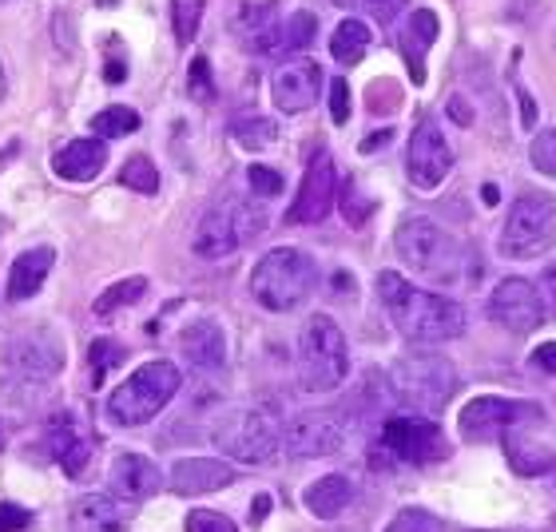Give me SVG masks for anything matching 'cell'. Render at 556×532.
<instances>
[{
  "label": "cell",
  "instance_id": "1",
  "mask_svg": "<svg viewBox=\"0 0 556 532\" xmlns=\"http://www.w3.org/2000/svg\"><path fill=\"white\" fill-rule=\"evenodd\" d=\"M378 299H382L390 322L397 326V334L414 342V346H441V342H453V338L465 334V306L441 299V294H429V290H417L414 282H406L402 275L386 270L378 275Z\"/></svg>",
  "mask_w": 556,
  "mask_h": 532
},
{
  "label": "cell",
  "instance_id": "2",
  "mask_svg": "<svg viewBox=\"0 0 556 532\" xmlns=\"http://www.w3.org/2000/svg\"><path fill=\"white\" fill-rule=\"evenodd\" d=\"M314 287H318V266L294 246H275L251 270V294L258 299V306H267L275 314L302 306L314 294Z\"/></svg>",
  "mask_w": 556,
  "mask_h": 532
},
{
  "label": "cell",
  "instance_id": "3",
  "mask_svg": "<svg viewBox=\"0 0 556 532\" xmlns=\"http://www.w3.org/2000/svg\"><path fill=\"white\" fill-rule=\"evenodd\" d=\"M179 385H184V373H179L175 362H163V358L143 362L128 382L108 397V417H112V426H124V429L148 426L151 417L160 414L163 405L179 394Z\"/></svg>",
  "mask_w": 556,
  "mask_h": 532
},
{
  "label": "cell",
  "instance_id": "4",
  "mask_svg": "<svg viewBox=\"0 0 556 532\" xmlns=\"http://www.w3.org/2000/svg\"><path fill=\"white\" fill-rule=\"evenodd\" d=\"M350 373V350H346V334L338 330L334 318L326 314H314L306 318L299 334V378L306 390L314 394H330L338 385L346 382Z\"/></svg>",
  "mask_w": 556,
  "mask_h": 532
},
{
  "label": "cell",
  "instance_id": "5",
  "mask_svg": "<svg viewBox=\"0 0 556 532\" xmlns=\"http://www.w3.org/2000/svg\"><path fill=\"white\" fill-rule=\"evenodd\" d=\"M453 366L445 358H429V354H409V358H397L394 370H390V390H394L397 405H406L414 414L429 417L441 414L453 397Z\"/></svg>",
  "mask_w": 556,
  "mask_h": 532
},
{
  "label": "cell",
  "instance_id": "6",
  "mask_svg": "<svg viewBox=\"0 0 556 532\" xmlns=\"http://www.w3.org/2000/svg\"><path fill=\"white\" fill-rule=\"evenodd\" d=\"M397 258L409 266V270H417V275L426 278H441V282H450V278H457L462 270V246H457V239H453L441 223L433 219H406L402 227H397Z\"/></svg>",
  "mask_w": 556,
  "mask_h": 532
},
{
  "label": "cell",
  "instance_id": "7",
  "mask_svg": "<svg viewBox=\"0 0 556 532\" xmlns=\"http://www.w3.org/2000/svg\"><path fill=\"white\" fill-rule=\"evenodd\" d=\"M263 227H267V211L258 207L255 199H223L199 223L195 251L203 258H227L247 239H255Z\"/></svg>",
  "mask_w": 556,
  "mask_h": 532
},
{
  "label": "cell",
  "instance_id": "8",
  "mask_svg": "<svg viewBox=\"0 0 556 532\" xmlns=\"http://www.w3.org/2000/svg\"><path fill=\"white\" fill-rule=\"evenodd\" d=\"M556 243V203L545 191H521L509 211L501 251L509 258H536Z\"/></svg>",
  "mask_w": 556,
  "mask_h": 532
},
{
  "label": "cell",
  "instance_id": "9",
  "mask_svg": "<svg viewBox=\"0 0 556 532\" xmlns=\"http://www.w3.org/2000/svg\"><path fill=\"white\" fill-rule=\"evenodd\" d=\"M215 445H219L223 457H231L239 465H267L282 449V438H278L275 421L267 414H258V409H231L215 426Z\"/></svg>",
  "mask_w": 556,
  "mask_h": 532
},
{
  "label": "cell",
  "instance_id": "10",
  "mask_svg": "<svg viewBox=\"0 0 556 532\" xmlns=\"http://www.w3.org/2000/svg\"><path fill=\"white\" fill-rule=\"evenodd\" d=\"M378 457L402 465H429L445 457V438L429 417H390L378 433Z\"/></svg>",
  "mask_w": 556,
  "mask_h": 532
},
{
  "label": "cell",
  "instance_id": "11",
  "mask_svg": "<svg viewBox=\"0 0 556 532\" xmlns=\"http://www.w3.org/2000/svg\"><path fill=\"white\" fill-rule=\"evenodd\" d=\"M64 366V350L52 334H28V338H16L12 346L0 350V370H9V378L16 382H52Z\"/></svg>",
  "mask_w": 556,
  "mask_h": 532
},
{
  "label": "cell",
  "instance_id": "12",
  "mask_svg": "<svg viewBox=\"0 0 556 532\" xmlns=\"http://www.w3.org/2000/svg\"><path fill=\"white\" fill-rule=\"evenodd\" d=\"M406 172L409 183L421 187V191H433V187L453 172V151L441 136L438 119H417L414 136H409V151H406Z\"/></svg>",
  "mask_w": 556,
  "mask_h": 532
},
{
  "label": "cell",
  "instance_id": "13",
  "mask_svg": "<svg viewBox=\"0 0 556 532\" xmlns=\"http://www.w3.org/2000/svg\"><path fill=\"white\" fill-rule=\"evenodd\" d=\"M338 203V167L326 151H314L302 187L287 211V223H323Z\"/></svg>",
  "mask_w": 556,
  "mask_h": 532
},
{
  "label": "cell",
  "instance_id": "14",
  "mask_svg": "<svg viewBox=\"0 0 556 532\" xmlns=\"http://www.w3.org/2000/svg\"><path fill=\"white\" fill-rule=\"evenodd\" d=\"M489 318L513 334H529L541 326L545 318V302L536 294L533 282H525V278H505L497 290H493V299H489Z\"/></svg>",
  "mask_w": 556,
  "mask_h": 532
},
{
  "label": "cell",
  "instance_id": "15",
  "mask_svg": "<svg viewBox=\"0 0 556 532\" xmlns=\"http://www.w3.org/2000/svg\"><path fill=\"white\" fill-rule=\"evenodd\" d=\"M525 417H541V409L525 402H505V397H473L462 409V433L469 441H493L513 433V426Z\"/></svg>",
  "mask_w": 556,
  "mask_h": 532
},
{
  "label": "cell",
  "instance_id": "16",
  "mask_svg": "<svg viewBox=\"0 0 556 532\" xmlns=\"http://www.w3.org/2000/svg\"><path fill=\"white\" fill-rule=\"evenodd\" d=\"M318 92H323V68L306 56L287 60V64L270 76V100H275V107L287 112V116H299V112L314 107Z\"/></svg>",
  "mask_w": 556,
  "mask_h": 532
},
{
  "label": "cell",
  "instance_id": "17",
  "mask_svg": "<svg viewBox=\"0 0 556 532\" xmlns=\"http://www.w3.org/2000/svg\"><path fill=\"white\" fill-rule=\"evenodd\" d=\"M342 441H346L342 417L330 409H311V414H299L290 421L287 449L294 457H326V453L342 449Z\"/></svg>",
  "mask_w": 556,
  "mask_h": 532
},
{
  "label": "cell",
  "instance_id": "18",
  "mask_svg": "<svg viewBox=\"0 0 556 532\" xmlns=\"http://www.w3.org/2000/svg\"><path fill=\"white\" fill-rule=\"evenodd\" d=\"M45 441L48 449H52V457H56V465L64 469L68 477H84L88 473V461H92V445H88V438L80 433V421L72 414H52L45 426Z\"/></svg>",
  "mask_w": 556,
  "mask_h": 532
},
{
  "label": "cell",
  "instance_id": "19",
  "mask_svg": "<svg viewBox=\"0 0 556 532\" xmlns=\"http://www.w3.org/2000/svg\"><path fill=\"white\" fill-rule=\"evenodd\" d=\"M108 485H112V497L119 501H148L163 489V473L148 457H139V453H119L116 461H112Z\"/></svg>",
  "mask_w": 556,
  "mask_h": 532
},
{
  "label": "cell",
  "instance_id": "20",
  "mask_svg": "<svg viewBox=\"0 0 556 532\" xmlns=\"http://www.w3.org/2000/svg\"><path fill=\"white\" fill-rule=\"evenodd\" d=\"M235 469L219 457H184L172 465V489L179 497H199V493H215V489L231 485Z\"/></svg>",
  "mask_w": 556,
  "mask_h": 532
},
{
  "label": "cell",
  "instance_id": "21",
  "mask_svg": "<svg viewBox=\"0 0 556 532\" xmlns=\"http://www.w3.org/2000/svg\"><path fill=\"white\" fill-rule=\"evenodd\" d=\"M108 163V148L104 139H72L68 148H60L52 155V172L60 179H68V183H88L96 175L104 172Z\"/></svg>",
  "mask_w": 556,
  "mask_h": 532
},
{
  "label": "cell",
  "instance_id": "22",
  "mask_svg": "<svg viewBox=\"0 0 556 532\" xmlns=\"http://www.w3.org/2000/svg\"><path fill=\"white\" fill-rule=\"evenodd\" d=\"M72 532H128V509L108 493L80 497L72 505Z\"/></svg>",
  "mask_w": 556,
  "mask_h": 532
},
{
  "label": "cell",
  "instance_id": "23",
  "mask_svg": "<svg viewBox=\"0 0 556 532\" xmlns=\"http://www.w3.org/2000/svg\"><path fill=\"white\" fill-rule=\"evenodd\" d=\"M56 255H52V246H33V251H24V255L12 258L9 266V287H4V299L9 302H24L33 299L36 290L45 287L48 270H52Z\"/></svg>",
  "mask_w": 556,
  "mask_h": 532
},
{
  "label": "cell",
  "instance_id": "24",
  "mask_svg": "<svg viewBox=\"0 0 556 532\" xmlns=\"http://www.w3.org/2000/svg\"><path fill=\"white\" fill-rule=\"evenodd\" d=\"M179 350L195 370H223V362H227V338L215 322L187 326L184 338H179Z\"/></svg>",
  "mask_w": 556,
  "mask_h": 532
},
{
  "label": "cell",
  "instance_id": "25",
  "mask_svg": "<svg viewBox=\"0 0 556 532\" xmlns=\"http://www.w3.org/2000/svg\"><path fill=\"white\" fill-rule=\"evenodd\" d=\"M433 36H438V12H429V9L409 12L406 33H402V45L397 48H402V56H406L414 84H426V52H429V45H433Z\"/></svg>",
  "mask_w": 556,
  "mask_h": 532
},
{
  "label": "cell",
  "instance_id": "26",
  "mask_svg": "<svg viewBox=\"0 0 556 532\" xmlns=\"http://www.w3.org/2000/svg\"><path fill=\"white\" fill-rule=\"evenodd\" d=\"M350 497H354V489H350L346 477H318L311 489H306V509L314 512V517H323V521H334L338 512L346 509Z\"/></svg>",
  "mask_w": 556,
  "mask_h": 532
},
{
  "label": "cell",
  "instance_id": "27",
  "mask_svg": "<svg viewBox=\"0 0 556 532\" xmlns=\"http://www.w3.org/2000/svg\"><path fill=\"white\" fill-rule=\"evenodd\" d=\"M505 453H509L513 469L525 477H536V473H548V469H553V453L529 438L521 441V438H513V433H505Z\"/></svg>",
  "mask_w": 556,
  "mask_h": 532
},
{
  "label": "cell",
  "instance_id": "28",
  "mask_svg": "<svg viewBox=\"0 0 556 532\" xmlns=\"http://www.w3.org/2000/svg\"><path fill=\"white\" fill-rule=\"evenodd\" d=\"M370 48V28L362 21H342L330 36V52H334L338 64H358Z\"/></svg>",
  "mask_w": 556,
  "mask_h": 532
},
{
  "label": "cell",
  "instance_id": "29",
  "mask_svg": "<svg viewBox=\"0 0 556 532\" xmlns=\"http://www.w3.org/2000/svg\"><path fill=\"white\" fill-rule=\"evenodd\" d=\"M148 294V278H124V282H116V287H108L100 299H96L92 311L100 314V318H112V314L128 311V306H136L139 299Z\"/></svg>",
  "mask_w": 556,
  "mask_h": 532
},
{
  "label": "cell",
  "instance_id": "30",
  "mask_svg": "<svg viewBox=\"0 0 556 532\" xmlns=\"http://www.w3.org/2000/svg\"><path fill=\"white\" fill-rule=\"evenodd\" d=\"M314 12L299 9L290 12V16H282L278 21V33H275V52H287V48H306L314 40Z\"/></svg>",
  "mask_w": 556,
  "mask_h": 532
},
{
  "label": "cell",
  "instance_id": "31",
  "mask_svg": "<svg viewBox=\"0 0 556 532\" xmlns=\"http://www.w3.org/2000/svg\"><path fill=\"white\" fill-rule=\"evenodd\" d=\"M139 128V112L136 107H104V112H96L92 116V131L104 139H119V136H131V131Z\"/></svg>",
  "mask_w": 556,
  "mask_h": 532
},
{
  "label": "cell",
  "instance_id": "32",
  "mask_svg": "<svg viewBox=\"0 0 556 532\" xmlns=\"http://www.w3.org/2000/svg\"><path fill=\"white\" fill-rule=\"evenodd\" d=\"M231 136H235V143H239V148L258 151V148H270V143H275L278 128L263 116H247V119H239V124H235Z\"/></svg>",
  "mask_w": 556,
  "mask_h": 532
},
{
  "label": "cell",
  "instance_id": "33",
  "mask_svg": "<svg viewBox=\"0 0 556 532\" xmlns=\"http://www.w3.org/2000/svg\"><path fill=\"white\" fill-rule=\"evenodd\" d=\"M119 183L139 191V195H155V191H160V172H155V163H151L148 155H131V160L124 163V172H119Z\"/></svg>",
  "mask_w": 556,
  "mask_h": 532
},
{
  "label": "cell",
  "instance_id": "34",
  "mask_svg": "<svg viewBox=\"0 0 556 532\" xmlns=\"http://www.w3.org/2000/svg\"><path fill=\"white\" fill-rule=\"evenodd\" d=\"M199 21H203V0H172V24H175V40H179V45H191V40H195Z\"/></svg>",
  "mask_w": 556,
  "mask_h": 532
},
{
  "label": "cell",
  "instance_id": "35",
  "mask_svg": "<svg viewBox=\"0 0 556 532\" xmlns=\"http://www.w3.org/2000/svg\"><path fill=\"white\" fill-rule=\"evenodd\" d=\"M338 9H350V12H370L378 24H390L397 21V12L406 9V0H334Z\"/></svg>",
  "mask_w": 556,
  "mask_h": 532
},
{
  "label": "cell",
  "instance_id": "36",
  "mask_svg": "<svg viewBox=\"0 0 556 532\" xmlns=\"http://www.w3.org/2000/svg\"><path fill=\"white\" fill-rule=\"evenodd\" d=\"M386 532H441V524H438V517L426 509H402Z\"/></svg>",
  "mask_w": 556,
  "mask_h": 532
},
{
  "label": "cell",
  "instance_id": "37",
  "mask_svg": "<svg viewBox=\"0 0 556 532\" xmlns=\"http://www.w3.org/2000/svg\"><path fill=\"white\" fill-rule=\"evenodd\" d=\"M247 183H251V191H255L258 199L282 195V175H278L275 167H263V163H255V167L247 172Z\"/></svg>",
  "mask_w": 556,
  "mask_h": 532
},
{
  "label": "cell",
  "instance_id": "38",
  "mask_svg": "<svg viewBox=\"0 0 556 532\" xmlns=\"http://www.w3.org/2000/svg\"><path fill=\"white\" fill-rule=\"evenodd\" d=\"M533 167L536 172H545V175H553L556 179V128L553 131H541V136L533 139Z\"/></svg>",
  "mask_w": 556,
  "mask_h": 532
},
{
  "label": "cell",
  "instance_id": "39",
  "mask_svg": "<svg viewBox=\"0 0 556 532\" xmlns=\"http://www.w3.org/2000/svg\"><path fill=\"white\" fill-rule=\"evenodd\" d=\"M88 358H92V378L104 382V373L124 358V350H119L116 342H92V354H88Z\"/></svg>",
  "mask_w": 556,
  "mask_h": 532
},
{
  "label": "cell",
  "instance_id": "40",
  "mask_svg": "<svg viewBox=\"0 0 556 532\" xmlns=\"http://www.w3.org/2000/svg\"><path fill=\"white\" fill-rule=\"evenodd\" d=\"M187 532H239L223 512H211V509H195L187 517Z\"/></svg>",
  "mask_w": 556,
  "mask_h": 532
},
{
  "label": "cell",
  "instance_id": "41",
  "mask_svg": "<svg viewBox=\"0 0 556 532\" xmlns=\"http://www.w3.org/2000/svg\"><path fill=\"white\" fill-rule=\"evenodd\" d=\"M191 96H195V100H215V88H211V64L203 56L191 64Z\"/></svg>",
  "mask_w": 556,
  "mask_h": 532
},
{
  "label": "cell",
  "instance_id": "42",
  "mask_svg": "<svg viewBox=\"0 0 556 532\" xmlns=\"http://www.w3.org/2000/svg\"><path fill=\"white\" fill-rule=\"evenodd\" d=\"M330 119H334V124H346L350 119V88L342 76L330 84Z\"/></svg>",
  "mask_w": 556,
  "mask_h": 532
},
{
  "label": "cell",
  "instance_id": "43",
  "mask_svg": "<svg viewBox=\"0 0 556 532\" xmlns=\"http://www.w3.org/2000/svg\"><path fill=\"white\" fill-rule=\"evenodd\" d=\"M33 521V512L21 505H0V532H24Z\"/></svg>",
  "mask_w": 556,
  "mask_h": 532
},
{
  "label": "cell",
  "instance_id": "44",
  "mask_svg": "<svg viewBox=\"0 0 556 532\" xmlns=\"http://www.w3.org/2000/svg\"><path fill=\"white\" fill-rule=\"evenodd\" d=\"M533 362L545 373H553V378H556V342H545V346H536L533 350Z\"/></svg>",
  "mask_w": 556,
  "mask_h": 532
},
{
  "label": "cell",
  "instance_id": "45",
  "mask_svg": "<svg viewBox=\"0 0 556 532\" xmlns=\"http://www.w3.org/2000/svg\"><path fill=\"white\" fill-rule=\"evenodd\" d=\"M358 203H362V199H358V187L350 183L346 187V219L350 223H362V219H366V211H362Z\"/></svg>",
  "mask_w": 556,
  "mask_h": 532
},
{
  "label": "cell",
  "instance_id": "46",
  "mask_svg": "<svg viewBox=\"0 0 556 532\" xmlns=\"http://www.w3.org/2000/svg\"><path fill=\"white\" fill-rule=\"evenodd\" d=\"M450 116L457 119V124H469V119H473V116H469V104H465L462 96H453V100H450Z\"/></svg>",
  "mask_w": 556,
  "mask_h": 532
},
{
  "label": "cell",
  "instance_id": "47",
  "mask_svg": "<svg viewBox=\"0 0 556 532\" xmlns=\"http://www.w3.org/2000/svg\"><path fill=\"white\" fill-rule=\"evenodd\" d=\"M521 124H525V128H533V124H536V107L525 92H521Z\"/></svg>",
  "mask_w": 556,
  "mask_h": 532
},
{
  "label": "cell",
  "instance_id": "48",
  "mask_svg": "<svg viewBox=\"0 0 556 532\" xmlns=\"http://www.w3.org/2000/svg\"><path fill=\"white\" fill-rule=\"evenodd\" d=\"M386 139H390V136H386V131H378V136H374L370 143H362V151H374V148H382Z\"/></svg>",
  "mask_w": 556,
  "mask_h": 532
},
{
  "label": "cell",
  "instance_id": "49",
  "mask_svg": "<svg viewBox=\"0 0 556 532\" xmlns=\"http://www.w3.org/2000/svg\"><path fill=\"white\" fill-rule=\"evenodd\" d=\"M267 509H270V497H258V501H255V517H263Z\"/></svg>",
  "mask_w": 556,
  "mask_h": 532
},
{
  "label": "cell",
  "instance_id": "50",
  "mask_svg": "<svg viewBox=\"0 0 556 532\" xmlns=\"http://www.w3.org/2000/svg\"><path fill=\"white\" fill-rule=\"evenodd\" d=\"M4 92H9V76H4V64H0V100H4Z\"/></svg>",
  "mask_w": 556,
  "mask_h": 532
},
{
  "label": "cell",
  "instance_id": "51",
  "mask_svg": "<svg viewBox=\"0 0 556 532\" xmlns=\"http://www.w3.org/2000/svg\"><path fill=\"white\" fill-rule=\"evenodd\" d=\"M548 282H556V270H553V275H548Z\"/></svg>",
  "mask_w": 556,
  "mask_h": 532
},
{
  "label": "cell",
  "instance_id": "52",
  "mask_svg": "<svg viewBox=\"0 0 556 532\" xmlns=\"http://www.w3.org/2000/svg\"><path fill=\"white\" fill-rule=\"evenodd\" d=\"M553 48H556V28H553Z\"/></svg>",
  "mask_w": 556,
  "mask_h": 532
},
{
  "label": "cell",
  "instance_id": "53",
  "mask_svg": "<svg viewBox=\"0 0 556 532\" xmlns=\"http://www.w3.org/2000/svg\"><path fill=\"white\" fill-rule=\"evenodd\" d=\"M0 4H9V0H0Z\"/></svg>",
  "mask_w": 556,
  "mask_h": 532
},
{
  "label": "cell",
  "instance_id": "54",
  "mask_svg": "<svg viewBox=\"0 0 556 532\" xmlns=\"http://www.w3.org/2000/svg\"><path fill=\"white\" fill-rule=\"evenodd\" d=\"M553 287H556V282H553Z\"/></svg>",
  "mask_w": 556,
  "mask_h": 532
}]
</instances>
